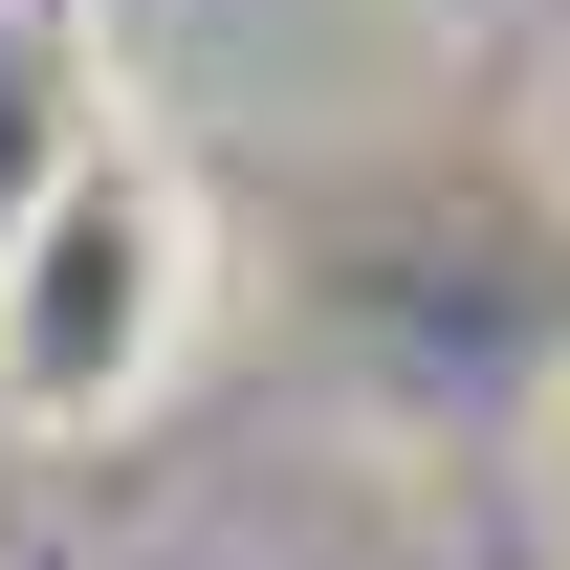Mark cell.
Instances as JSON below:
<instances>
[{
	"label": "cell",
	"instance_id": "cell-1",
	"mask_svg": "<svg viewBox=\"0 0 570 570\" xmlns=\"http://www.w3.org/2000/svg\"><path fill=\"white\" fill-rule=\"evenodd\" d=\"M198 330V198L132 132H88L0 219V439H110Z\"/></svg>",
	"mask_w": 570,
	"mask_h": 570
}]
</instances>
